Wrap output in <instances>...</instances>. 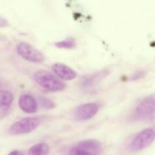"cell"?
<instances>
[{"instance_id": "obj_1", "label": "cell", "mask_w": 155, "mask_h": 155, "mask_svg": "<svg viewBox=\"0 0 155 155\" xmlns=\"http://www.w3.org/2000/svg\"><path fill=\"white\" fill-rule=\"evenodd\" d=\"M33 78L38 85L51 92H58L65 88L64 83L61 80L47 71H37L35 73Z\"/></svg>"}, {"instance_id": "obj_2", "label": "cell", "mask_w": 155, "mask_h": 155, "mask_svg": "<svg viewBox=\"0 0 155 155\" xmlns=\"http://www.w3.org/2000/svg\"><path fill=\"white\" fill-rule=\"evenodd\" d=\"M101 151V144L98 141L87 139L76 144L68 151V155H100Z\"/></svg>"}, {"instance_id": "obj_3", "label": "cell", "mask_w": 155, "mask_h": 155, "mask_svg": "<svg viewBox=\"0 0 155 155\" xmlns=\"http://www.w3.org/2000/svg\"><path fill=\"white\" fill-rule=\"evenodd\" d=\"M155 102L154 96H147L142 98L135 107L133 118L136 120H145L154 117Z\"/></svg>"}, {"instance_id": "obj_4", "label": "cell", "mask_w": 155, "mask_h": 155, "mask_svg": "<svg viewBox=\"0 0 155 155\" xmlns=\"http://www.w3.org/2000/svg\"><path fill=\"white\" fill-rule=\"evenodd\" d=\"M154 141V130L147 128L139 132L132 140L130 147L133 151H139L148 148Z\"/></svg>"}, {"instance_id": "obj_5", "label": "cell", "mask_w": 155, "mask_h": 155, "mask_svg": "<svg viewBox=\"0 0 155 155\" xmlns=\"http://www.w3.org/2000/svg\"><path fill=\"white\" fill-rule=\"evenodd\" d=\"M39 125V120L36 117H25L15 122L9 129L12 135L27 134L36 130Z\"/></svg>"}, {"instance_id": "obj_6", "label": "cell", "mask_w": 155, "mask_h": 155, "mask_svg": "<svg viewBox=\"0 0 155 155\" xmlns=\"http://www.w3.org/2000/svg\"><path fill=\"white\" fill-rule=\"evenodd\" d=\"M18 54L25 60L33 63H41L45 60L43 54L39 50L27 42H21L16 48Z\"/></svg>"}, {"instance_id": "obj_7", "label": "cell", "mask_w": 155, "mask_h": 155, "mask_svg": "<svg viewBox=\"0 0 155 155\" xmlns=\"http://www.w3.org/2000/svg\"><path fill=\"white\" fill-rule=\"evenodd\" d=\"M98 111V106L95 103H86L80 104L76 108L74 113L77 120H87L93 117Z\"/></svg>"}, {"instance_id": "obj_8", "label": "cell", "mask_w": 155, "mask_h": 155, "mask_svg": "<svg viewBox=\"0 0 155 155\" xmlns=\"http://www.w3.org/2000/svg\"><path fill=\"white\" fill-rule=\"evenodd\" d=\"M108 74L109 71L107 70H103V71L84 76L80 80V86L83 89H89L91 87H93L95 85L98 84L101 80H104Z\"/></svg>"}, {"instance_id": "obj_9", "label": "cell", "mask_w": 155, "mask_h": 155, "mask_svg": "<svg viewBox=\"0 0 155 155\" xmlns=\"http://www.w3.org/2000/svg\"><path fill=\"white\" fill-rule=\"evenodd\" d=\"M52 71L54 73L56 77H58L60 80H74L77 77V73L72 68L65 65L64 64L56 63L51 66Z\"/></svg>"}, {"instance_id": "obj_10", "label": "cell", "mask_w": 155, "mask_h": 155, "mask_svg": "<svg viewBox=\"0 0 155 155\" xmlns=\"http://www.w3.org/2000/svg\"><path fill=\"white\" fill-rule=\"evenodd\" d=\"M19 107L27 114H34L38 110V104L34 97L28 94H24L19 98Z\"/></svg>"}, {"instance_id": "obj_11", "label": "cell", "mask_w": 155, "mask_h": 155, "mask_svg": "<svg viewBox=\"0 0 155 155\" xmlns=\"http://www.w3.org/2000/svg\"><path fill=\"white\" fill-rule=\"evenodd\" d=\"M13 100V95L10 92L0 90V110H5L8 109Z\"/></svg>"}, {"instance_id": "obj_12", "label": "cell", "mask_w": 155, "mask_h": 155, "mask_svg": "<svg viewBox=\"0 0 155 155\" xmlns=\"http://www.w3.org/2000/svg\"><path fill=\"white\" fill-rule=\"evenodd\" d=\"M50 148L46 143H38L29 149L28 155H48Z\"/></svg>"}, {"instance_id": "obj_13", "label": "cell", "mask_w": 155, "mask_h": 155, "mask_svg": "<svg viewBox=\"0 0 155 155\" xmlns=\"http://www.w3.org/2000/svg\"><path fill=\"white\" fill-rule=\"evenodd\" d=\"M54 45L58 48L69 49V48H73L76 46V40L73 37H68L64 40L56 42Z\"/></svg>"}, {"instance_id": "obj_14", "label": "cell", "mask_w": 155, "mask_h": 155, "mask_svg": "<svg viewBox=\"0 0 155 155\" xmlns=\"http://www.w3.org/2000/svg\"><path fill=\"white\" fill-rule=\"evenodd\" d=\"M39 103H40L41 106L42 107L45 109H51L53 108L54 107V104L51 99L48 98H45V97H41L39 98Z\"/></svg>"}, {"instance_id": "obj_15", "label": "cell", "mask_w": 155, "mask_h": 155, "mask_svg": "<svg viewBox=\"0 0 155 155\" xmlns=\"http://www.w3.org/2000/svg\"><path fill=\"white\" fill-rule=\"evenodd\" d=\"M8 26V22L4 18L0 16V28L1 27H5Z\"/></svg>"}, {"instance_id": "obj_16", "label": "cell", "mask_w": 155, "mask_h": 155, "mask_svg": "<svg viewBox=\"0 0 155 155\" xmlns=\"http://www.w3.org/2000/svg\"><path fill=\"white\" fill-rule=\"evenodd\" d=\"M8 155H25L23 151H18V150H15V151H12V152L9 153Z\"/></svg>"}]
</instances>
